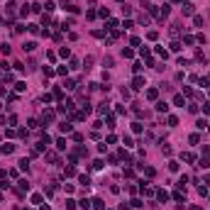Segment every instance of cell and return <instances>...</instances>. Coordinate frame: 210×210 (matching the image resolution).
<instances>
[{"label": "cell", "instance_id": "1f68e13d", "mask_svg": "<svg viewBox=\"0 0 210 210\" xmlns=\"http://www.w3.org/2000/svg\"><path fill=\"white\" fill-rule=\"evenodd\" d=\"M54 73H56V71H54V69H49V66H44V76H46V78H51Z\"/></svg>", "mask_w": 210, "mask_h": 210}, {"label": "cell", "instance_id": "4dcf8cb0", "mask_svg": "<svg viewBox=\"0 0 210 210\" xmlns=\"http://www.w3.org/2000/svg\"><path fill=\"white\" fill-rule=\"evenodd\" d=\"M59 54H61L64 59H69V56H71V51H69V46H61V51H59Z\"/></svg>", "mask_w": 210, "mask_h": 210}, {"label": "cell", "instance_id": "d6986e66", "mask_svg": "<svg viewBox=\"0 0 210 210\" xmlns=\"http://www.w3.org/2000/svg\"><path fill=\"white\" fill-rule=\"evenodd\" d=\"M15 8H17L15 3H8V17H15Z\"/></svg>", "mask_w": 210, "mask_h": 210}, {"label": "cell", "instance_id": "d4e9b609", "mask_svg": "<svg viewBox=\"0 0 210 210\" xmlns=\"http://www.w3.org/2000/svg\"><path fill=\"white\" fill-rule=\"evenodd\" d=\"M142 130H144V127H142V122H134V125H132V132H134V134H139Z\"/></svg>", "mask_w": 210, "mask_h": 210}, {"label": "cell", "instance_id": "5bb4252c", "mask_svg": "<svg viewBox=\"0 0 210 210\" xmlns=\"http://www.w3.org/2000/svg\"><path fill=\"white\" fill-rule=\"evenodd\" d=\"M157 198H159L161 203H166V200H169V193H166V191H157Z\"/></svg>", "mask_w": 210, "mask_h": 210}, {"label": "cell", "instance_id": "9c48e42d", "mask_svg": "<svg viewBox=\"0 0 210 210\" xmlns=\"http://www.w3.org/2000/svg\"><path fill=\"white\" fill-rule=\"evenodd\" d=\"M91 203H93V208H96V210H103V208H105V203L100 200V198H93Z\"/></svg>", "mask_w": 210, "mask_h": 210}, {"label": "cell", "instance_id": "9f6ffc18", "mask_svg": "<svg viewBox=\"0 0 210 210\" xmlns=\"http://www.w3.org/2000/svg\"><path fill=\"white\" fill-rule=\"evenodd\" d=\"M132 208H142V200L139 198H132Z\"/></svg>", "mask_w": 210, "mask_h": 210}, {"label": "cell", "instance_id": "484cf974", "mask_svg": "<svg viewBox=\"0 0 210 210\" xmlns=\"http://www.w3.org/2000/svg\"><path fill=\"white\" fill-rule=\"evenodd\" d=\"M54 98H56V100L64 98V91H61V88H54Z\"/></svg>", "mask_w": 210, "mask_h": 210}, {"label": "cell", "instance_id": "83f0119b", "mask_svg": "<svg viewBox=\"0 0 210 210\" xmlns=\"http://www.w3.org/2000/svg\"><path fill=\"white\" fill-rule=\"evenodd\" d=\"M25 191H29V183H27V181H20V193H25Z\"/></svg>", "mask_w": 210, "mask_h": 210}, {"label": "cell", "instance_id": "f546056e", "mask_svg": "<svg viewBox=\"0 0 210 210\" xmlns=\"http://www.w3.org/2000/svg\"><path fill=\"white\" fill-rule=\"evenodd\" d=\"M181 29H183V27H181V25H171V34H173V37H176V34H178V32H181Z\"/></svg>", "mask_w": 210, "mask_h": 210}, {"label": "cell", "instance_id": "4fadbf2b", "mask_svg": "<svg viewBox=\"0 0 210 210\" xmlns=\"http://www.w3.org/2000/svg\"><path fill=\"white\" fill-rule=\"evenodd\" d=\"M183 161H188V164H193V161H195V154H191V152H183Z\"/></svg>", "mask_w": 210, "mask_h": 210}, {"label": "cell", "instance_id": "f6af8a7d", "mask_svg": "<svg viewBox=\"0 0 210 210\" xmlns=\"http://www.w3.org/2000/svg\"><path fill=\"white\" fill-rule=\"evenodd\" d=\"M105 142H107V144H115V142H117V137H115V134H107Z\"/></svg>", "mask_w": 210, "mask_h": 210}, {"label": "cell", "instance_id": "cb8c5ba5", "mask_svg": "<svg viewBox=\"0 0 210 210\" xmlns=\"http://www.w3.org/2000/svg\"><path fill=\"white\" fill-rule=\"evenodd\" d=\"M91 169H96V171H100V169H103V161H100V159H96V161L91 164Z\"/></svg>", "mask_w": 210, "mask_h": 210}, {"label": "cell", "instance_id": "7c38bea8", "mask_svg": "<svg viewBox=\"0 0 210 210\" xmlns=\"http://www.w3.org/2000/svg\"><path fill=\"white\" fill-rule=\"evenodd\" d=\"M56 149H59V152H64V149H66V139H64V137L56 139Z\"/></svg>", "mask_w": 210, "mask_h": 210}, {"label": "cell", "instance_id": "8d00e7d4", "mask_svg": "<svg viewBox=\"0 0 210 210\" xmlns=\"http://www.w3.org/2000/svg\"><path fill=\"white\" fill-rule=\"evenodd\" d=\"M107 112V103H103V105H98V115H105Z\"/></svg>", "mask_w": 210, "mask_h": 210}, {"label": "cell", "instance_id": "91938a15", "mask_svg": "<svg viewBox=\"0 0 210 210\" xmlns=\"http://www.w3.org/2000/svg\"><path fill=\"white\" fill-rule=\"evenodd\" d=\"M208 183H210V176H208Z\"/></svg>", "mask_w": 210, "mask_h": 210}, {"label": "cell", "instance_id": "277c9868", "mask_svg": "<svg viewBox=\"0 0 210 210\" xmlns=\"http://www.w3.org/2000/svg\"><path fill=\"white\" fill-rule=\"evenodd\" d=\"M59 130H61L64 134H69V132H73V125H71V122H61V125H59Z\"/></svg>", "mask_w": 210, "mask_h": 210}, {"label": "cell", "instance_id": "ffe728a7", "mask_svg": "<svg viewBox=\"0 0 210 210\" xmlns=\"http://www.w3.org/2000/svg\"><path fill=\"white\" fill-rule=\"evenodd\" d=\"M27 29H29L32 34H39V32H42V29H39V25H27Z\"/></svg>", "mask_w": 210, "mask_h": 210}, {"label": "cell", "instance_id": "94428289", "mask_svg": "<svg viewBox=\"0 0 210 210\" xmlns=\"http://www.w3.org/2000/svg\"><path fill=\"white\" fill-rule=\"evenodd\" d=\"M0 107H3V103H0Z\"/></svg>", "mask_w": 210, "mask_h": 210}, {"label": "cell", "instance_id": "8fae6325", "mask_svg": "<svg viewBox=\"0 0 210 210\" xmlns=\"http://www.w3.org/2000/svg\"><path fill=\"white\" fill-rule=\"evenodd\" d=\"M173 105H186V100H183L181 93H176V96H173Z\"/></svg>", "mask_w": 210, "mask_h": 210}, {"label": "cell", "instance_id": "ee69618b", "mask_svg": "<svg viewBox=\"0 0 210 210\" xmlns=\"http://www.w3.org/2000/svg\"><path fill=\"white\" fill-rule=\"evenodd\" d=\"M139 25H149V15H139Z\"/></svg>", "mask_w": 210, "mask_h": 210}, {"label": "cell", "instance_id": "11a10c76", "mask_svg": "<svg viewBox=\"0 0 210 210\" xmlns=\"http://www.w3.org/2000/svg\"><path fill=\"white\" fill-rule=\"evenodd\" d=\"M122 142H125V147H134V142H132V137H125Z\"/></svg>", "mask_w": 210, "mask_h": 210}, {"label": "cell", "instance_id": "e0dca14e", "mask_svg": "<svg viewBox=\"0 0 210 210\" xmlns=\"http://www.w3.org/2000/svg\"><path fill=\"white\" fill-rule=\"evenodd\" d=\"M46 159H49L51 164H59V157H56V154H54V152H46Z\"/></svg>", "mask_w": 210, "mask_h": 210}, {"label": "cell", "instance_id": "b9f144b4", "mask_svg": "<svg viewBox=\"0 0 210 210\" xmlns=\"http://www.w3.org/2000/svg\"><path fill=\"white\" fill-rule=\"evenodd\" d=\"M42 100H44V103H51V100H54V96H51V93H44V96H42Z\"/></svg>", "mask_w": 210, "mask_h": 210}, {"label": "cell", "instance_id": "d6a6232c", "mask_svg": "<svg viewBox=\"0 0 210 210\" xmlns=\"http://www.w3.org/2000/svg\"><path fill=\"white\" fill-rule=\"evenodd\" d=\"M78 205H81V208H83V210H88V208H91V205H93V203H91V200H86V198H83V200H81V203H78Z\"/></svg>", "mask_w": 210, "mask_h": 210}, {"label": "cell", "instance_id": "44dd1931", "mask_svg": "<svg viewBox=\"0 0 210 210\" xmlns=\"http://www.w3.org/2000/svg\"><path fill=\"white\" fill-rule=\"evenodd\" d=\"M20 169H22V171H29V159H22V161H20Z\"/></svg>", "mask_w": 210, "mask_h": 210}, {"label": "cell", "instance_id": "f5cc1de1", "mask_svg": "<svg viewBox=\"0 0 210 210\" xmlns=\"http://www.w3.org/2000/svg\"><path fill=\"white\" fill-rule=\"evenodd\" d=\"M12 66H15V71H25V66H22V61H15V64H12Z\"/></svg>", "mask_w": 210, "mask_h": 210}, {"label": "cell", "instance_id": "4316f807", "mask_svg": "<svg viewBox=\"0 0 210 210\" xmlns=\"http://www.w3.org/2000/svg\"><path fill=\"white\" fill-rule=\"evenodd\" d=\"M169 171H173V173L178 171V161H169Z\"/></svg>", "mask_w": 210, "mask_h": 210}, {"label": "cell", "instance_id": "ab89813d", "mask_svg": "<svg viewBox=\"0 0 210 210\" xmlns=\"http://www.w3.org/2000/svg\"><path fill=\"white\" fill-rule=\"evenodd\" d=\"M120 159H125V161H132V157H130V154L125 152V149H122V152H120Z\"/></svg>", "mask_w": 210, "mask_h": 210}, {"label": "cell", "instance_id": "60d3db41", "mask_svg": "<svg viewBox=\"0 0 210 210\" xmlns=\"http://www.w3.org/2000/svg\"><path fill=\"white\" fill-rule=\"evenodd\" d=\"M25 88H27V83H22V81H20V83H15V91H20V93H22Z\"/></svg>", "mask_w": 210, "mask_h": 210}, {"label": "cell", "instance_id": "7a4b0ae2", "mask_svg": "<svg viewBox=\"0 0 210 210\" xmlns=\"http://www.w3.org/2000/svg\"><path fill=\"white\" fill-rule=\"evenodd\" d=\"M54 115H56V112H54V110H44V112H42V122H44V125H49V122H54Z\"/></svg>", "mask_w": 210, "mask_h": 210}, {"label": "cell", "instance_id": "6f0895ef", "mask_svg": "<svg viewBox=\"0 0 210 210\" xmlns=\"http://www.w3.org/2000/svg\"><path fill=\"white\" fill-rule=\"evenodd\" d=\"M203 112H205V115H210V103H205V105H203Z\"/></svg>", "mask_w": 210, "mask_h": 210}, {"label": "cell", "instance_id": "d590c367", "mask_svg": "<svg viewBox=\"0 0 210 210\" xmlns=\"http://www.w3.org/2000/svg\"><path fill=\"white\" fill-rule=\"evenodd\" d=\"M198 166H203V169H208V166H210V159H208V157H203V159H200V164H198Z\"/></svg>", "mask_w": 210, "mask_h": 210}, {"label": "cell", "instance_id": "ac0fdd59", "mask_svg": "<svg viewBox=\"0 0 210 210\" xmlns=\"http://www.w3.org/2000/svg\"><path fill=\"white\" fill-rule=\"evenodd\" d=\"M22 49H25V51H34V49H37V44H34V42H25Z\"/></svg>", "mask_w": 210, "mask_h": 210}, {"label": "cell", "instance_id": "f907efd6", "mask_svg": "<svg viewBox=\"0 0 210 210\" xmlns=\"http://www.w3.org/2000/svg\"><path fill=\"white\" fill-rule=\"evenodd\" d=\"M76 208V200H66V210H73Z\"/></svg>", "mask_w": 210, "mask_h": 210}, {"label": "cell", "instance_id": "6da1fadb", "mask_svg": "<svg viewBox=\"0 0 210 210\" xmlns=\"http://www.w3.org/2000/svg\"><path fill=\"white\" fill-rule=\"evenodd\" d=\"M144 86H147V81L137 73V76H134V81H132V88H134V91H139V88H144Z\"/></svg>", "mask_w": 210, "mask_h": 210}, {"label": "cell", "instance_id": "7dc6e473", "mask_svg": "<svg viewBox=\"0 0 210 210\" xmlns=\"http://www.w3.org/2000/svg\"><path fill=\"white\" fill-rule=\"evenodd\" d=\"M98 15H100V17H110V10H107V8H103V10L98 12Z\"/></svg>", "mask_w": 210, "mask_h": 210}, {"label": "cell", "instance_id": "bcb514c9", "mask_svg": "<svg viewBox=\"0 0 210 210\" xmlns=\"http://www.w3.org/2000/svg\"><path fill=\"white\" fill-rule=\"evenodd\" d=\"M29 10H32V12H34V15H37V12H39V10H42V5H37V3H34V5H29Z\"/></svg>", "mask_w": 210, "mask_h": 210}, {"label": "cell", "instance_id": "816d5d0a", "mask_svg": "<svg viewBox=\"0 0 210 210\" xmlns=\"http://www.w3.org/2000/svg\"><path fill=\"white\" fill-rule=\"evenodd\" d=\"M169 46H171V51H178V49H181V44H178V42H171Z\"/></svg>", "mask_w": 210, "mask_h": 210}, {"label": "cell", "instance_id": "74e56055", "mask_svg": "<svg viewBox=\"0 0 210 210\" xmlns=\"http://www.w3.org/2000/svg\"><path fill=\"white\" fill-rule=\"evenodd\" d=\"M56 73H59V76H66V73H69V69H66V66H59Z\"/></svg>", "mask_w": 210, "mask_h": 210}, {"label": "cell", "instance_id": "603a6c76", "mask_svg": "<svg viewBox=\"0 0 210 210\" xmlns=\"http://www.w3.org/2000/svg\"><path fill=\"white\" fill-rule=\"evenodd\" d=\"M144 173H147V178H154V173H157V171H154L152 166H144Z\"/></svg>", "mask_w": 210, "mask_h": 210}, {"label": "cell", "instance_id": "52a82bcc", "mask_svg": "<svg viewBox=\"0 0 210 210\" xmlns=\"http://www.w3.org/2000/svg\"><path fill=\"white\" fill-rule=\"evenodd\" d=\"M71 176H76V169H73V166H66V169H64V178H71Z\"/></svg>", "mask_w": 210, "mask_h": 210}, {"label": "cell", "instance_id": "db71d44e", "mask_svg": "<svg viewBox=\"0 0 210 210\" xmlns=\"http://www.w3.org/2000/svg\"><path fill=\"white\" fill-rule=\"evenodd\" d=\"M122 56L125 59H132V49H122Z\"/></svg>", "mask_w": 210, "mask_h": 210}, {"label": "cell", "instance_id": "f35d334b", "mask_svg": "<svg viewBox=\"0 0 210 210\" xmlns=\"http://www.w3.org/2000/svg\"><path fill=\"white\" fill-rule=\"evenodd\" d=\"M173 200H178V203H183V193H181V191H176V193H173Z\"/></svg>", "mask_w": 210, "mask_h": 210}, {"label": "cell", "instance_id": "3957f363", "mask_svg": "<svg viewBox=\"0 0 210 210\" xmlns=\"http://www.w3.org/2000/svg\"><path fill=\"white\" fill-rule=\"evenodd\" d=\"M183 15H195V5L193 3H186L183 5Z\"/></svg>", "mask_w": 210, "mask_h": 210}, {"label": "cell", "instance_id": "8992f818", "mask_svg": "<svg viewBox=\"0 0 210 210\" xmlns=\"http://www.w3.org/2000/svg\"><path fill=\"white\" fill-rule=\"evenodd\" d=\"M186 183H188V176H181L178 183H176V186H178V191H186Z\"/></svg>", "mask_w": 210, "mask_h": 210}, {"label": "cell", "instance_id": "681fc988", "mask_svg": "<svg viewBox=\"0 0 210 210\" xmlns=\"http://www.w3.org/2000/svg\"><path fill=\"white\" fill-rule=\"evenodd\" d=\"M200 142V134H191V144H198Z\"/></svg>", "mask_w": 210, "mask_h": 210}, {"label": "cell", "instance_id": "9a60e30c", "mask_svg": "<svg viewBox=\"0 0 210 210\" xmlns=\"http://www.w3.org/2000/svg\"><path fill=\"white\" fill-rule=\"evenodd\" d=\"M166 122H169V127H176V125H178V117H176V115H169Z\"/></svg>", "mask_w": 210, "mask_h": 210}, {"label": "cell", "instance_id": "30bf717a", "mask_svg": "<svg viewBox=\"0 0 210 210\" xmlns=\"http://www.w3.org/2000/svg\"><path fill=\"white\" fill-rule=\"evenodd\" d=\"M157 110H159V112H169V103H164V100H159V103H157Z\"/></svg>", "mask_w": 210, "mask_h": 210}, {"label": "cell", "instance_id": "ba28073f", "mask_svg": "<svg viewBox=\"0 0 210 210\" xmlns=\"http://www.w3.org/2000/svg\"><path fill=\"white\" fill-rule=\"evenodd\" d=\"M0 152H3V154H12V152H15V144H3Z\"/></svg>", "mask_w": 210, "mask_h": 210}, {"label": "cell", "instance_id": "e575fe53", "mask_svg": "<svg viewBox=\"0 0 210 210\" xmlns=\"http://www.w3.org/2000/svg\"><path fill=\"white\" fill-rule=\"evenodd\" d=\"M193 25H195V27H203V17L195 15V17H193Z\"/></svg>", "mask_w": 210, "mask_h": 210}, {"label": "cell", "instance_id": "f1b7e54d", "mask_svg": "<svg viewBox=\"0 0 210 210\" xmlns=\"http://www.w3.org/2000/svg\"><path fill=\"white\" fill-rule=\"evenodd\" d=\"M161 152H164V154H166V157H171V152H173V149H171V147H169V144H161Z\"/></svg>", "mask_w": 210, "mask_h": 210}, {"label": "cell", "instance_id": "7402d4cb", "mask_svg": "<svg viewBox=\"0 0 210 210\" xmlns=\"http://www.w3.org/2000/svg\"><path fill=\"white\" fill-rule=\"evenodd\" d=\"M42 200H44V198H42L39 193H34V195H32V203H34V205H42Z\"/></svg>", "mask_w": 210, "mask_h": 210}, {"label": "cell", "instance_id": "7bdbcfd3", "mask_svg": "<svg viewBox=\"0 0 210 210\" xmlns=\"http://www.w3.org/2000/svg\"><path fill=\"white\" fill-rule=\"evenodd\" d=\"M208 83H210V78H198V86H203V88H208Z\"/></svg>", "mask_w": 210, "mask_h": 210}, {"label": "cell", "instance_id": "c3c4849f", "mask_svg": "<svg viewBox=\"0 0 210 210\" xmlns=\"http://www.w3.org/2000/svg\"><path fill=\"white\" fill-rule=\"evenodd\" d=\"M73 142H83V134H81V132H73Z\"/></svg>", "mask_w": 210, "mask_h": 210}, {"label": "cell", "instance_id": "836d02e7", "mask_svg": "<svg viewBox=\"0 0 210 210\" xmlns=\"http://www.w3.org/2000/svg\"><path fill=\"white\" fill-rule=\"evenodd\" d=\"M157 54H159V56H164V59H166V56H169V51H166V49H164V46H157Z\"/></svg>", "mask_w": 210, "mask_h": 210}, {"label": "cell", "instance_id": "5b68a950", "mask_svg": "<svg viewBox=\"0 0 210 210\" xmlns=\"http://www.w3.org/2000/svg\"><path fill=\"white\" fill-rule=\"evenodd\" d=\"M159 98V91H157V88H149V91H147V100H157Z\"/></svg>", "mask_w": 210, "mask_h": 210}, {"label": "cell", "instance_id": "680465c9", "mask_svg": "<svg viewBox=\"0 0 210 210\" xmlns=\"http://www.w3.org/2000/svg\"><path fill=\"white\" fill-rule=\"evenodd\" d=\"M0 200H3V191H0Z\"/></svg>", "mask_w": 210, "mask_h": 210}, {"label": "cell", "instance_id": "2e32d148", "mask_svg": "<svg viewBox=\"0 0 210 210\" xmlns=\"http://www.w3.org/2000/svg\"><path fill=\"white\" fill-rule=\"evenodd\" d=\"M78 183H81V186H91V178L83 173V176H78Z\"/></svg>", "mask_w": 210, "mask_h": 210}]
</instances>
